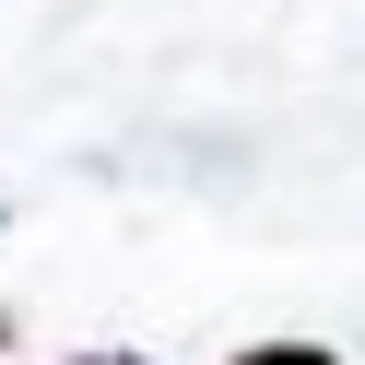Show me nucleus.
Segmentation results:
<instances>
[{
    "mask_svg": "<svg viewBox=\"0 0 365 365\" xmlns=\"http://www.w3.org/2000/svg\"><path fill=\"white\" fill-rule=\"evenodd\" d=\"M236 365H330L318 341H259V354H236Z\"/></svg>",
    "mask_w": 365,
    "mask_h": 365,
    "instance_id": "nucleus-1",
    "label": "nucleus"
},
{
    "mask_svg": "<svg viewBox=\"0 0 365 365\" xmlns=\"http://www.w3.org/2000/svg\"><path fill=\"white\" fill-rule=\"evenodd\" d=\"M83 365H142V354H83Z\"/></svg>",
    "mask_w": 365,
    "mask_h": 365,
    "instance_id": "nucleus-2",
    "label": "nucleus"
}]
</instances>
